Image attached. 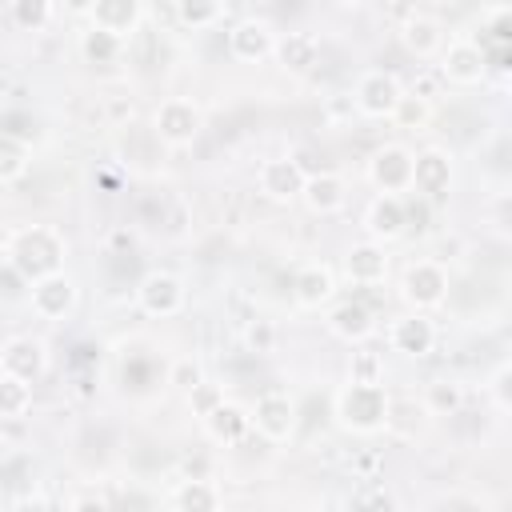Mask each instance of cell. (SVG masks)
Segmentation results:
<instances>
[{
  "instance_id": "obj_1",
  "label": "cell",
  "mask_w": 512,
  "mask_h": 512,
  "mask_svg": "<svg viewBox=\"0 0 512 512\" xmlns=\"http://www.w3.org/2000/svg\"><path fill=\"white\" fill-rule=\"evenodd\" d=\"M60 256H64V240L52 232V228H28L16 236L12 244V264L20 276H32V280H44V276H56L60 272Z\"/></svg>"
},
{
  "instance_id": "obj_2",
  "label": "cell",
  "mask_w": 512,
  "mask_h": 512,
  "mask_svg": "<svg viewBox=\"0 0 512 512\" xmlns=\"http://www.w3.org/2000/svg\"><path fill=\"white\" fill-rule=\"evenodd\" d=\"M336 408H340V420H344L348 428H356V432H376V428L384 424V416H388V396H384L380 384H348V388L340 392Z\"/></svg>"
},
{
  "instance_id": "obj_3",
  "label": "cell",
  "mask_w": 512,
  "mask_h": 512,
  "mask_svg": "<svg viewBox=\"0 0 512 512\" xmlns=\"http://www.w3.org/2000/svg\"><path fill=\"white\" fill-rule=\"evenodd\" d=\"M436 72H440V80H452V84H476L488 72L484 48L476 40H452L448 48H440V68Z\"/></svg>"
},
{
  "instance_id": "obj_4",
  "label": "cell",
  "mask_w": 512,
  "mask_h": 512,
  "mask_svg": "<svg viewBox=\"0 0 512 512\" xmlns=\"http://www.w3.org/2000/svg\"><path fill=\"white\" fill-rule=\"evenodd\" d=\"M400 80L392 76V72H384V68H376V72H368L364 80H360V88H356V108L364 112V116H392L396 112V104H400Z\"/></svg>"
},
{
  "instance_id": "obj_5",
  "label": "cell",
  "mask_w": 512,
  "mask_h": 512,
  "mask_svg": "<svg viewBox=\"0 0 512 512\" xmlns=\"http://www.w3.org/2000/svg\"><path fill=\"white\" fill-rule=\"evenodd\" d=\"M372 180L384 188V196L408 192L412 188V152H404L400 144H388L372 156Z\"/></svg>"
},
{
  "instance_id": "obj_6",
  "label": "cell",
  "mask_w": 512,
  "mask_h": 512,
  "mask_svg": "<svg viewBox=\"0 0 512 512\" xmlns=\"http://www.w3.org/2000/svg\"><path fill=\"white\" fill-rule=\"evenodd\" d=\"M448 180H452V168H448V156L444 152L428 148V152L412 156V188H416L420 200H428V204L440 200L448 192Z\"/></svg>"
},
{
  "instance_id": "obj_7",
  "label": "cell",
  "mask_w": 512,
  "mask_h": 512,
  "mask_svg": "<svg viewBox=\"0 0 512 512\" xmlns=\"http://www.w3.org/2000/svg\"><path fill=\"white\" fill-rule=\"evenodd\" d=\"M444 288H448V272L436 264V260H416L404 276V296L416 304V308H432L444 300Z\"/></svg>"
},
{
  "instance_id": "obj_8",
  "label": "cell",
  "mask_w": 512,
  "mask_h": 512,
  "mask_svg": "<svg viewBox=\"0 0 512 512\" xmlns=\"http://www.w3.org/2000/svg\"><path fill=\"white\" fill-rule=\"evenodd\" d=\"M200 132V112L188 100H164L156 108V136L168 144H188Z\"/></svg>"
},
{
  "instance_id": "obj_9",
  "label": "cell",
  "mask_w": 512,
  "mask_h": 512,
  "mask_svg": "<svg viewBox=\"0 0 512 512\" xmlns=\"http://www.w3.org/2000/svg\"><path fill=\"white\" fill-rule=\"evenodd\" d=\"M248 424H256V432H264L268 440H284L296 424V412H292V400L280 396V392H268L256 400V412L248 416Z\"/></svg>"
},
{
  "instance_id": "obj_10",
  "label": "cell",
  "mask_w": 512,
  "mask_h": 512,
  "mask_svg": "<svg viewBox=\"0 0 512 512\" xmlns=\"http://www.w3.org/2000/svg\"><path fill=\"white\" fill-rule=\"evenodd\" d=\"M88 16H92V28H104L112 36H124L140 24V4L136 0H100V4H88Z\"/></svg>"
},
{
  "instance_id": "obj_11",
  "label": "cell",
  "mask_w": 512,
  "mask_h": 512,
  "mask_svg": "<svg viewBox=\"0 0 512 512\" xmlns=\"http://www.w3.org/2000/svg\"><path fill=\"white\" fill-rule=\"evenodd\" d=\"M272 28L264 24V20H240L232 32H228V48H232V56H240V60H260V56H268L272 52Z\"/></svg>"
},
{
  "instance_id": "obj_12",
  "label": "cell",
  "mask_w": 512,
  "mask_h": 512,
  "mask_svg": "<svg viewBox=\"0 0 512 512\" xmlns=\"http://www.w3.org/2000/svg\"><path fill=\"white\" fill-rule=\"evenodd\" d=\"M400 36H404V48L416 52V56H436L444 48V28L424 12H408Z\"/></svg>"
},
{
  "instance_id": "obj_13",
  "label": "cell",
  "mask_w": 512,
  "mask_h": 512,
  "mask_svg": "<svg viewBox=\"0 0 512 512\" xmlns=\"http://www.w3.org/2000/svg\"><path fill=\"white\" fill-rule=\"evenodd\" d=\"M72 296H76V292H72V280L60 276V272L32 284V308H36L40 316H48V320H52V316H64V312L72 308Z\"/></svg>"
},
{
  "instance_id": "obj_14",
  "label": "cell",
  "mask_w": 512,
  "mask_h": 512,
  "mask_svg": "<svg viewBox=\"0 0 512 512\" xmlns=\"http://www.w3.org/2000/svg\"><path fill=\"white\" fill-rule=\"evenodd\" d=\"M260 188L272 196V200H288L304 188V172L296 160H268L260 168Z\"/></svg>"
},
{
  "instance_id": "obj_15",
  "label": "cell",
  "mask_w": 512,
  "mask_h": 512,
  "mask_svg": "<svg viewBox=\"0 0 512 512\" xmlns=\"http://www.w3.org/2000/svg\"><path fill=\"white\" fill-rule=\"evenodd\" d=\"M272 52L280 56L284 68H292V72H308V68L316 64V56H320V44H316L312 32H288V36H280V40L272 44Z\"/></svg>"
},
{
  "instance_id": "obj_16",
  "label": "cell",
  "mask_w": 512,
  "mask_h": 512,
  "mask_svg": "<svg viewBox=\"0 0 512 512\" xmlns=\"http://www.w3.org/2000/svg\"><path fill=\"white\" fill-rule=\"evenodd\" d=\"M40 368H44V348L36 344V340H28V336H20V340H12L8 348H4V372L8 376H16V380H36L40 376Z\"/></svg>"
},
{
  "instance_id": "obj_17",
  "label": "cell",
  "mask_w": 512,
  "mask_h": 512,
  "mask_svg": "<svg viewBox=\"0 0 512 512\" xmlns=\"http://www.w3.org/2000/svg\"><path fill=\"white\" fill-rule=\"evenodd\" d=\"M180 300H184L180 284H176L172 276H164V272H152V276L140 284V304H144L148 312H156V316L176 312V308H180Z\"/></svg>"
},
{
  "instance_id": "obj_18",
  "label": "cell",
  "mask_w": 512,
  "mask_h": 512,
  "mask_svg": "<svg viewBox=\"0 0 512 512\" xmlns=\"http://www.w3.org/2000/svg\"><path fill=\"white\" fill-rule=\"evenodd\" d=\"M392 344H396L400 352H408V356H424V352H432V344H436V328H432L428 316L396 320V328H392Z\"/></svg>"
},
{
  "instance_id": "obj_19",
  "label": "cell",
  "mask_w": 512,
  "mask_h": 512,
  "mask_svg": "<svg viewBox=\"0 0 512 512\" xmlns=\"http://www.w3.org/2000/svg\"><path fill=\"white\" fill-rule=\"evenodd\" d=\"M404 224H408V212H404V200H400V196H380V200L368 208V228H372V236L392 240V236L404 232Z\"/></svg>"
},
{
  "instance_id": "obj_20",
  "label": "cell",
  "mask_w": 512,
  "mask_h": 512,
  "mask_svg": "<svg viewBox=\"0 0 512 512\" xmlns=\"http://www.w3.org/2000/svg\"><path fill=\"white\" fill-rule=\"evenodd\" d=\"M384 272H388V256L376 244H360L348 252V276L356 284H376V280H384Z\"/></svg>"
},
{
  "instance_id": "obj_21",
  "label": "cell",
  "mask_w": 512,
  "mask_h": 512,
  "mask_svg": "<svg viewBox=\"0 0 512 512\" xmlns=\"http://www.w3.org/2000/svg\"><path fill=\"white\" fill-rule=\"evenodd\" d=\"M300 192H304V200H308L316 212H332V208L344 204V184H340L332 172H316V176H308Z\"/></svg>"
},
{
  "instance_id": "obj_22",
  "label": "cell",
  "mask_w": 512,
  "mask_h": 512,
  "mask_svg": "<svg viewBox=\"0 0 512 512\" xmlns=\"http://www.w3.org/2000/svg\"><path fill=\"white\" fill-rule=\"evenodd\" d=\"M332 332L344 336V340H364L372 332V312L360 300H348L332 312Z\"/></svg>"
},
{
  "instance_id": "obj_23",
  "label": "cell",
  "mask_w": 512,
  "mask_h": 512,
  "mask_svg": "<svg viewBox=\"0 0 512 512\" xmlns=\"http://www.w3.org/2000/svg\"><path fill=\"white\" fill-rule=\"evenodd\" d=\"M204 424H208V436L212 440H240L248 432V416L240 408H232V404H220L216 412H208Z\"/></svg>"
},
{
  "instance_id": "obj_24",
  "label": "cell",
  "mask_w": 512,
  "mask_h": 512,
  "mask_svg": "<svg viewBox=\"0 0 512 512\" xmlns=\"http://www.w3.org/2000/svg\"><path fill=\"white\" fill-rule=\"evenodd\" d=\"M120 48H124V40L112 36V32H104V28H88V32L80 36V52H84V60H92V64H112V60L120 56Z\"/></svg>"
},
{
  "instance_id": "obj_25",
  "label": "cell",
  "mask_w": 512,
  "mask_h": 512,
  "mask_svg": "<svg viewBox=\"0 0 512 512\" xmlns=\"http://www.w3.org/2000/svg\"><path fill=\"white\" fill-rule=\"evenodd\" d=\"M328 296H332V276H328V268H308V272L296 276V300H300V304L316 308V304H324Z\"/></svg>"
},
{
  "instance_id": "obj_26",
  "label": "cell",
  "mask_w": 512,
  "mask_h": 512,
  "mask_svg": "<svg viewBox=\"0 0 512 512\" xmlns=\"http://www.w3.org/2000/svg\"><path fill=\"white\" fill-rule=\"evenodd\" d=\"M176 512H216V488L208 480H184L176 492Z\"/></svg>"
},
{
  "instance_id": "obj_27",
  "label": "cell",
  "mask_w": 512,
  "mask_h": 512,
  "mask_svg": "<svg viewBox=\"0 0 512 512\" xmlns=\"http://www.w3.org/2000/svg\"><path fill=\"white\" fill-rule=\"evenodd\" d=\"M460 404H464V392H460V384H452V380H436V384H428V392H424V412L448 416V412H456Z\"/></svg>"
},
{
  "instance_id": "obj_28",
  "label": "cell",
  "mask_w": 512,
  "mask_h": 512,
  "mask_svg": "<svg viewBox=\"0 0 512 512\" xmlns=\"http://www.w3.org/2000/svg\"><path fill=\"white\" fill-rule=\"evenodd\" d=\"M28 404H32V388L4 372L0 376V416H24Z\"/></svg>"
},
{
  "instance_id": "obj_29",
  "label": "cell",
  "mask_w": 512,
  "mask_h": 512,
  "mask_svg": "<svg viewBox=\"0 0 512 512\" xmlns=\"http://www.w3.org/2000/svg\"><path fill=\"white\" fill-rule=\"evenodd\" d=\"M176 16L188 24V28H208V24H216L220 16H224V4H176Z\"/></svg>"
},
{
  "instance_id": "obj_30",
  "label": "cell",
  "mask_w": 512,
  "mask_h": 512,
  "mask_svg": "<svg viewBox=\"0 0 512 512\" xmlns=\"http://www.w3.org/2000/svg\"><path fill=\"white\" fill-rule=\"evenodd\" d=\"M352 384H380V356L360 348L352 356Z\"/></svg>"
},
{
  "instance_id": "obj_31",
  "label": "cell",
  "mask_w": 512,
  "mask_h": 512,
  "mask_svg": "<svg viewBox=\"0 0 512 512\" xmlns=\"http://www.w3.org/2000/svg\"><path fill=\"white\" fill-rule=\"evenodd\" d=\"M24 172V148L12 136H0V180H12Z\"/></svg>"
},
{
  "instance_id": "obj_32",
  "label": "cell",
  "mask_w": 512,
  "mask_h": 512,
  "mask_svg": "<svg viewBox=\"0 0 512 512\" xmlns=\"http://www.w3.org/2000/svg\"><path fill=\"white\" fill-rule=\"evenodd\" d=\"M12 16H16V24H24V28H40L48 16H52V4L48 0H20V4H12Z\"/></svg>"
},
{
  "instance_id": "obj_33",
  "label": "cell",
  "mask_w": 512,
  "mask_h": 512,
  "mask_svg": "<svg viewBox=\"0 0 512 512\" xmlns=\"http://www.w3.org/2000/svg\"><path fill=\"white\" fill-rule=\"evenodd\" d=\"M392 116H396L400 124H424V120H428V104L416 100V96H400V104H396Z\"/></svg>"
},
{
  "instance_id": "obj_34",
  "label": "cell",
  "mask_w": 512,
  "mask_h": 512,
  "mask_svg": "<svg viewBox=\"0 0 512 512\" xmlns=\"http://www.w3.org/2000/svg\"><path fill=\"white\" fill-rule=\"evenodd\" d=\"M272 344H276V328H272L268 320H256V324L248 328V348H252V352H272Z\"/></svg>"
},
{
  "instance_id": "obj_35",
  "label": "cell",
  "mask_w": 512,
  "mask_h": 512,
  "mask_svg": "<svg viewBox=\"0 0 512 512\" xmlns=\"http://www.w3.org/2000/svg\"><path fill=\"white\" fill-rule=\"evenodd\" d=\"M172 384H176V388H188V392H192V388H196V384H204V380H200V368H196L192 360H180V364L172 368Z\"/></svg>"
},
{
  "instance_id": "obj_36",
  "label": "cell",
  "mask_w": 512,
  "mask_h": 512,
  "mask_svg": "<svg viewBox=\"0 0 512 512\" xmlns=\"http://www.w3.org/2000/svg\"><path fill=\"white\" fill-rule=\"evenodd\" d=\"M192 404L200 408V416H208V412H216L224 400H220V392H216V388H208V384H196V388H192Z\"/></svg>"
},
{
  "instance_id": "obj_37",
  "label": "cell",
  "mask_w": 512,
  "mask_h": 512,
  "mask_svg": "<svg viewBox=\"0 0 512 512\" xmlns=\"http://www.w3.org/2000/svg\"><path fill=\"white\" fill-rule=\"evenodd\" d=\"M364 512H400V508H396V500H392V496L376 492V496H372V500L364 504Z\"/></svg>"
},
{
  "instance_id": "obj_38",
  "label": "cell",
  "mask_w": 512,
  "mask_h": 512,
  "mask_svg": "<svg viewBox=\"0 0 512 512\" xmlns=\"http://www.w3.org/2000/svg\"><path fill=\"white\" fill-rule=\"evenodd\" d=\"M72 512H108V504H104L100 496H80V500L72 504Z\"/></svg>"
},
{
  "instance_id": "obj_39",
  "label": "cell",
  "mask_w": 512,
  "mask_h": 512,
  "mask_svg": "<svg viewBox=\"0 0 512 512\" xmlns=\"http://www.w3.org/2000/svg\"><path fill=\"white\" fill-rule=\"evenodd\" d=\"M16 512H48V504H44V500H36V496H28V500H20V504H16Z\"/></svg>"
},
{
  "instance_id": "obj_40",
  "label": "cell",
  "mask_w": 512,
  "mask_h": 512,
  "mask_svg": "<svg viewBox=\"0 0 512 512\" xmlns=\"http://www.w3.org/2000/svg\"><path fill=\"white\" fill-rule=\"evenodd\" d=\"M112 244H116V248H132V236H128V232H116Z\"/></svg>"
},
{
  "instance_id": "obj_41",
  "label": "cell",
  "mask_w": 512,
  "mask_h": 512,
  "mask_svg": "<svg viewBox=\"0 0 512 512\" xmlns=\"http://www.w3.org/2000/svg\"><path fill=\"white\" fill-rule=\"evenodd\" d=\"M4 456H8V440L0 436V464H4Z\"/></svg>"
}]
</instances>
